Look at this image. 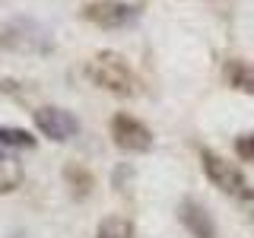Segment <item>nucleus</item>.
<instances>
[{"instance_id":"10","label":"nucleus","mask_w":254,"mask_h":238,"mask_svg":"<svg viewBox=\"0 0 254 238\" xmlns=\"http://www.w3.org/2000/svg\"><path fill=\"white\" fill-rule=\"evenodd\" d=\"M22 184V165L13 156H0V197Z\"/></svg>"},{"instance_id":"13","label":"nucleus","mask_w":254,"mask_h":238,"mask_svg":"<svg viewBox=\"0 0 254 238\" xmlns=\"http://www.w3.org/2000/svg\"><path fill=\"white\" fill-rule=\"evenodd\" d=\"M235 156L245 159V162H254V133H242L235 140Z\"/></svg>"},{"instance_id":"6","label":"nucleus","mask_w":254,"mask_h":238,"mask_svg":"<svg viewBox=\"0 0 254 238\" xmlns=\"http://www.w3.org/2000/svg\"><path fill=\"white\" fill-rule=\"evenodd\" d=\"M32 118H35V127L42 130V137L54 140V143H67L70 137H76L79 133V121L73 111L67 108H54V105H42L32 111Z\"/></svg>"},{"instance_id":"12","label":"nucleus","mask_w":254,"mask_h":238,"mask_svg":"<svg viewBox=\"0 0 254 238\" xmlns=\"http://www.w3.org/2000/svg\"><path fill=\"white\" fill-rule=\"evenodd\" d=\"M95 238H137V235H133V226L124 216H108V219L99 222Z\"/></svg>"},{"instance_id":"1","label":"nucleus","mask_w":254,"mask_h":238,"mask_svg":"<svg viewBox=\"0 0 254 238\" xmlns=\"http://www.w3.org/2000/svg\"><path fill=\"white\" fill-rule=\"evenodd\" d=\"M86 76H89L99 89H105L111 95H121V99H130V95L140 92V83H137V76H133L130 63L115 51L95 54V58L86 63Z\"/></svg>"},{"instance_id":"5","label":"nucleus","mask_w":254,"mask_h":238,"mask_svg":"<svg viewBox=\"0 0 254 238\" xmlns=\"http://www.w3.org/2000/svg\"><path fill=\"white\" fill-rule=\"evenodd\" d=\"M111 140L118 143V149L124 153H149L153 149V133L149 127L137 121L133 115H115L111 118Z\"/></svg>"},{"instance_id":"2","label":"nucleus","mask_w":254,"mask_h":238,"mask_svg":"<svg viewBox=\"0 0 254 238\" xmlns=\"http://www.w3.org/2000/svg\"><path fill=\"white\" fill-rule=\"evenodd\" d=\"M0 45L10 51H32V54H45L51 51V38L48 32L32 19H13L6 26H0Z\"/></svg>"},{"instance_id":"7","label":"nucleus","mask_w":254,"mask_h":238,"mask_svg":"<svg viewBox=\"0 0 254 238\" xmlns=\"http://www.w3.org/2000/svg\"><path fill=\"white\" fill-rule=\"evenodd\" d=\"M178 219L194 238H216V222L197 200H181L178 203Z\"/></svg>"},{"instance_id":"3","label":"nucleus","mask_w":254,"mask_h":238,"mask_svg":"<svg viewBox=\"0 0 254 238\" xmlns=\"http://www.w3.org/2000/svg\"><path fill=\"white\" fill-rule=\"evenodd\" d=\"M200 165H203V175L216 184L222 194L229 197H248V181H245V175L235 169V162H229V159H222L219 153H210V149H203L200 153Z\"/></svg>"},{"instance_id":"8","label":"nucleus","mask_w":254,"mask_h":238,"mask_svg":"<svg viewBox=\"0 0 254 238\" xmlns=\"http://www.w3.org/2000/svg\"><path fill=\"white\" fill-rule=\"evenodd\" d=\"M222 76H226V83L232 86L235 92L254 95V67H251L248 60H226Z\"/></svg>"},{"instance_id":"11","label":"nucleus","mask_w":254,"mask_h":238,"mask_svg":"<svg viewBox=\"0 0 254 238\" xmlns=\"http://www.w3.org/2000/svg\"><path fill=\"white\" fill-rule=\"evenodd\" d=\"M0 146L6 149H35V137L22 127H3L0 124Z\"/></svg>"},{"instance_id":"14","label":"nucleus","mask_w":254,"mask_h":238,"mask_svg":"<svg viewBox=\"0 0 254 238\" xmlns=\"http://www.w3.org/2000/svg\"><path fill=\"white\" fill-rule=\"evenodd\" d=\"M245 206H248V216H251V222H254V194L245 197Z\"/></svg>"},{"instance_id":"4","label":"nucleus","mask_w":254,"mask_h":238,"mask_svg":"<svg viewBox=\"0 0 254 238\" xmlns=\"http://www.w3.org/2000/svg\"><path fill=\"white\" fill-rule=\"evenodd\" d=\"M83 19L99 29H124L137 19V6L124 0H89L83 6Z\"/></svg>"},{"instance_id":"9","label":"nucleus","mask_w":254,"mask_h":238,"mask_svg":"<svg viewBox=\"0 0 254 238\" xmlns=\"http://www.w3.org/2000/svg\"><path fill=\"white\" fill-rule=\"evenodd\" d=\"M64 181H67L70 194H73L76 200L89 197V194H92V187H95V178H92V172H89V169H83V165H76V162H70L67 169H64Z\"/></svg>"}]
</instances>
